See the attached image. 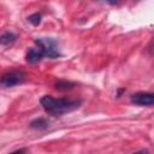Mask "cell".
I'll list each match as a JSON object with an SVG mask.
<instances>
[{"mask_svg":"<svg viewBox=\"0 0 154 154\" xmlns=\"http://www.w3.org/2000/svg\"><path fill=\"white\" fill-rule=\"evenodd\" d=\"M40 103L45 112L53 117H60L63 114L73 112L78 109L82 105L81 99L72 97H54L52 95H43L40 100Z\"/></svg>","mask_w":154,"mask_h":154,"instance_id":"cell-1","label":"cell"},{"mask_svg":"<svg viewBox=\"0 0 154 154\" xmlns=\"http://www.w3.org/2000/svg\"><path fill=\"white\" fill-rule=\"evenodd\" d=\"M35 45L36 47H38L45 57H48L51 59H57L59 57H61V53L59 51V43L55 38L53 37H37L35 38Z\"/></svg>","mask_w":154,"mask_h":154,"instance_id":"cell-2","label":"cell"},{"mask_svg":"<svg viewBox=\"0 0 154 154\" xmlns=\"http://www.w3.org/2000/svg\"><path fill=\"white\" fill-rule=\"evenodd\" d=\"M26 73L20 71V70H14V71H10L6 72L2 77H1V85L4 88H12L19 84H23L26 82Z\"/></svg>","mask_w":154,"mask_h":154,"instance_id":"cell-3","label":"cell"},{"mask_svg":"<svg viewBox=\"0 0 154 154\" xmlns=\"http://www.w3.org/2000/svg\"><path fill=\"white\" fill-rule=\"evenodd\" d=\"M131 103L136 106H152L154 105V93L149 91H138L130 97Z\"/></svg>","mask_w":154,"mask_h":154,"instance_id":"cell-4","label":"cell"},{"mask_svg":"<svg viewBox=\"0 0 154 154\" xmlns=\"http://www.w3.org/2000/svg\"><path fill=\"white\" fill-rule=\"evenodd\" d=\"M43 58H45V54H43V52H42L38 47L29 48L28 52H26V55H25L26 63H29V64H31V65H34V64L41 61Z\"/></svg>","mask_w":154,"mask_h":154,"instance_id":"cell-5","label":"cell"},{"mask_svg":"<svg viewBox=\"0 0 154 154\" xmlns=\"http://www.w3.org/2000/svg\"><path fill=\"white\" fill-rule=\"evenodd\" d=\"M75 87H77V83H76V82H71V81H66V79H58V81L54 83V88H55L57 90H60V91L71 90V89H73Z\"/></svg>","mask_w":154,"mask_h":154,"instance_id":"cell-6","label":"cell"},{"mask_svg":"<svg viewBox=\"0 0 154 154\" xmlns=\"http://www.w3.org/2000/svg\"><path fill=\"white\" fill-rule=\"evenodd\" d=\"M29 126L34 130H45L49 126V122L46 118H36L30 122Z\"/></svg>","mask_w":154,"mask_h":154,"instance_id":"cell-7","label":"cell"},{"mask_svg":"<svg viewBox=\"0 0 154 154\" xmlns=\"http://www.w3.org/2000/svg\"><path fill=\"white\" fill-rule=\"evenodd\" d=\"M16 40H17V35L14 32H12V31H5L1 35V37H0V43L2 46H11V45H13L16 42Z\"/></svg>","mask_w":154,"mask_h":154,"instance_id":"cell-8","label":"cell"},{"mask_svg":"<svg viewBox=\"0 0 154 154\" xmlns=\"http://www.w3.org/2000/svg\"><path fill=\"white\" fill-rule=\"evenodd\" d=\"M41 19H42V14L38 13V12H35V13H32V14H30V16L28 17L29 23H31V24L35 25V26L41 23Z\"/></svg>","mask_w":154,"mask_h":154,"instance_id":"cell-9","label":"cell"},{"mask_svg":"<svg viewBox=\"0 0 154 154\" xmlns=\"http://www.w3.org/2000/svg\"><path fill=\"white\" fill-rule=\"evenodd\" d=\"M26 153V148H22V149H18V150H14L10 154H25Z\"/></svg>","mask_w":154,"mask_h":154,"instance_id":"cell-10","label":"cell"},{"mask_svg":"<svg viewBox=\"0 0 154 154\" xmlns=\"http://www.w3.org/2000/svg\"><path fill=\"white\" fill-rule=\"evenodd\" d=\"M134 154H149V150H148V149H146V148H143V149H140V150L135 152Z\"/></svg>","mask_w":154,"mask_h":154,"instance_id":"cell-11","label":"cell"}]
</instances>
